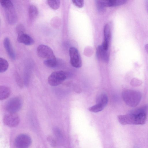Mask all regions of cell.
<instances>
[{"mask_svg":"<svg viewBox=\"0 0 148 148\" xmlns=\"http://www.w3.org/2000/svg\"><path fill=\"white\" fill-rule=\"evenodd\" d=\"M43 63L45 65L49 68L55 67L57 64L56 58L45 60L44 61Z\"/></svg>","mask_w":148,"mask_h":148,"instance_id":"19","label":"cell"},{"mask_svg":"<svg viewBox=\"0 0 148 148\" xmlns=\"http://www.w3.org/2000/svg\"><path fill=\"white\" fill-rule=\"evenodd\" d=\"M28 13L31 19L35 18L38 14V11L36 7L33 5H30L28 8Z\"/></svg>","mask_w":148,"mask_h":148,"instance_id":"16","label":"cell"},{"mask_svg":"<svg viewBox=\"0 0 148 148\" xmlns=\"http://www.w3.org/2000/svg\"><path fill=\"white\" fill-rule=\"evenodd\" d=\"M73 3L77 7L81 8L83 7L84 4V1L80 0H74L72 1Z\"/></svg>","mask_w":148,"mask_h":148,"instance_id":"26","label":"cell"},{"mask_svg":"<svg viewBox=\"0 0 148 148\" xmlns=\"http://www.w3.org/2000/svg\"><path fill=\"white\" fill-rule=\"evenodd\" d=\"M65 73L62 71L53 72L48 78L49 84L52 86H56L61 84L66 78Z\"/></svg>","mask_w":148,"mask_h":148,"instance_id":"5","label":"cell"},{"mask_svg":"<svg viewBox=\"0 0 148 148\" xmlns=\"http://www.w3.org/2000/svg\"><path fill=\"white\" fill-rule=\"evenodd\" d=\"M47 2L49 6L53 9L57 10L60 7V0H48Z\"/></svg>","mask_w":148,"mask_h":148,"instance_id":"21","label":"cell"},{"mask_svg":"<svg viewBox=\"0 0 148 148\" xmlns=\"http://www.w3.org/2000/svg\"><path fill=\"white\" fill-rule=\"evenodd\" d=\"M104 7H112L123 5L127 2L126 0H100Z\"/></svg>","mask_w":148,"mask_h":148,"instance_id":"14","label":"cell"},{"mask_svg":"<svg viewBox=\"0 0 148 148\" xmlns=\"http://www.w3.org/2000/svg\"><path fill=\"white\" fill-rule=\"evenodd\" d=\"M24 30L23 26L21 24L18 25L16 28V31L18 35L24 33Z\"/></svg>","mask_w":148,"mask_h":148,"instance_id":"27","label":"cell"},{"mask_svg":"<svg viewBox=\"0 0 148 148\" xmlns=\"http://www.w3.org/2000/svg\"><path fill=\"white\" fill-rule=\"evenodd\" d=\"M10 93V88L5 86H0V100H3L8 98Z\"/></svg>","mask_w":148,"mask_h":148,"instance_id":"15","label":"cell"},{"mask_svg":"<svg viewBox=\"0 0 148 148\" xmlns=\"http://www.w3.org/2000/svg\"><path fill=\"white\" fill-rule=\"evenodd\" d=\"M3 121L4 124L8 127H14L18 125L20 118L16 113H9L4 115Z\"/></svg>","mask_w":148,"mask_h":148,"instance_id":"9","label":"cell"},{"mask_svg":"<svg viewBox=\"0 0 148 148\" xmlns=\"http://www.w3.org/2000/svg\"><path fill=\"white\" fill-rule=\"evenodd\" d=\"M17 40L26 45H31L34 43V40L29 35L24 33L18 35Z\"/></svg>","mask_w":148,"mask_h":148,"instance_id":"12","label":"cell"},{"mask_svg":"<svg viewBox=\"0 0 148 148\" xmlns=\"http://www.w3.org/2000/svg\"><path fill=\"white\" fill-rule=\"evenodd\" d=\"M30 137L25 134L18 135L14 140V145L17 148H28L32 144Z\"/></svg>","mask_w":148,"mask_h":148,"instance_id":"6","label":"cell"},{"mask_svg":"<svg viewBox=\"0 0 148 148\" xmlns=\"http://www.w3.org/2000/svg\"><path fill=\"white\" fill-rule=\"evenodd\" d=\"M14 77L16 82L18 86L21 88H23L24 86L23 82L20 75L18 73L16 72L14 73Z\"/></svg>","mask_w":148,"mask_h":148,"instance_id":"22","label":"cell"},{"mask_svg":"<svg viewBox=\"0 0 148 148\" xmlns=\"http://www.w3.org/2000/svg\"><path fill=\"white\" fill-rule=\"evenodd\" d=\"M37 52L38 56L40 58L46 60L56 58L51 48L45 45H39L37 48Z\"/></svg>","mask_w":148,"mask_h":148,"instance_id":"7","label":"cell"},{"mask_svg":"<svg viewBox=\"0 0 148 148\" xmlns=\"http://www.w3.org/2000/svg\"><path fill=\"white\" fill-rule=\"evenodd\" d=\"M3 45L10 58L13 60H15V53L11 45L10 40L8 38L6 37L4 38L3 40Z\"/></svg>","mask_w":148,"mask_h":148,"instance_id":"13","label":"cell"},{"mask_svg":"<svg viewBox=\"0 0 148 148\" xmlns=\"http://www.w3.org/2000/svg\"><path fill=\"white\" fill-rule=\"evenodd\" d=\"M142 81L137 78H134L132 79L130 82L131 85L134 86H138L142 84Z\"/></svg>","mask_w":148,"mask_h":148,"instance_id":"24","label":"cell"},{"mask_svg":"<svg viewBox=\"0 0 148 148\" xmlns=\"http://www.w3.org/2000/svg\"><path fill=\"white\" fill-rule=\"evenodd\" d=\"M108 102V97L107 95L104 93L100 95L97 100V103L102 105L104 107L107 105Z\"/></svg>","mask_w":148,"mask_h":148,"instance_id":"17","label":"cell"},{"mask_svg":"<svg viewBox=\"0 0 148 148\" xmlns=\"http://www.w3.org/2000/svg\"><path fill=\"white\" fill-rule=\"evenodd\" d=\"M0 2L5 10L9 23L11 24L15 23L17 21V18L12 2L9 0H1Z\"/></svg>","mask_w":148,"mask_h":148,"instance_id":"3","label":"cell"},{"mask_svg":"<svg viewBox=\"0 0 148 148\" xmlns=\"http://www.w3.org/2000/svg\"><path fill=\"white\" fill-rule=\"evenodd\" d=\"M97 56L98 59L105 63H108L109 60V54L108 50H105L102 45L99 46L97 49Z\"/></svg>","mask_w":148,"mask_h":148,"instance_id":"11","label":"cell"},{"mask_svg":"<svg viewBox=\"0 0 148 148\" xmlns=\"http://www.w3.org/2000/svg\"><path fill=\"white\" fill-rule=\"evenodd\" d=\"M122 99L124 102L129 106L135 107L140 103L141 99V94L135 90L126 89L122 93Z\"/></svg>","mask_w":148,"mask_h":148,"instance_id":"2","label":"cell"},{"mask_svg":"<svg viewBox=\"0 0 148 148\" xmlns=\"http://www.w3.org/2000/svg\"><path fill=\"white\" fill-rule=\"evenodd\" d=\"M147 107L144 106L125 115L118 116V119L122 125H143L147 119Z\"/></svg>","mask_w":148,"mask_h":148,"instance_id":"1","label":"cell"},{"mask_svg":"<svg viewBox=\"0 0 148 148\" xmlns=\"http://www.w3.org/2000/svg\"><path fill=\"white\" fill-rule=\"evenodd\" d=\"M145 49L146 51L148 53V44H146L145 46Z\"/></svg>","mask_w":148,"mask_h":148,"instance_id":"28","label":"cell"},{"mask_svg":"<svg viewBox=\"0 0 148 148\" xmlns=\"http://www.w3.org/2000/svg\"><path fill=\"white\" fill-rule=\"evenodd\" d=\"M9 64L7 61L1 58H0V72L3 73L8 69Z\"/></svg>","mask_w":148,"mask_h":148,"instance_id":"18","label":"cell"},{"mask_svg":"<svg viewBox=\"0 0 148 148\" xmlns=\"http://www.w3.org/2000/svg\"><path fill=\"white\" fill-rule=\"evenodd\" d=\"M47 140L50 145L53 147H55L57 145V142L55 138L51 136H49L47 138Z\"/></svg>","mask_w":148,"mask_h":148,"instance_id":"23","label":"cell"},{"mask_svg":"<svg viewBox=\"0 0 148 148\" xmlns=\"http://www.w3.org/2000/svg\"><path fill=\"white\" fill-rule=\"evenodd\" d=\"M104 42L102 44L104 49L108 50L111 37V24L110 22L106 24L104 28Z\"/></svg>","mask_w":148,"mask_h":148,"instance_id":"10","label":"cell"},{"mask_svg":"<svg viewBox=\"0 0 148 148\" xmlns=\"http://www.w3.org/2000/svg\"><path fill=\"white\" fill-rule=\"evenodd\" d=\"M146 8L147 10V11H148V1H147V2L146 3Z\"/></svg>","mask_w":148,"mask_h":148,"instance_id":"29","label":"cell"},{"mask_svg":"<svg viewBox=\"0 0 148 148\" xmlns=\"http://www.w3.org/2000/svg\"><path fill=\"white\" fill-rule=\"evenodd\" d=\"M69 53L71 65L75 68L81 67L82 66V61L77 49L74 47H70L69 49Z\"/></svg>","mask_w":148,"mask_h":148,"instance_id":"8","label":"cell"},{"mask_svg":"<svg viewBox=\"0 0 148 148\" xmlns=\"http://www.w3.org/2000/svg\"><path fill=\"white\" fill-rule=\"evenodd\" d=\"M104 107L101 104L97 103L95 105L90 107L89 110L93 112H98L101 111L103 110Z\"/></svg>","mask_w":148,"mask_h":148,"instance_id":"20","label":"cell"},{"mask_svg":"<svg viewBox=\"0 0 148 148\" xmlns=\"http://www.w3.org/2000/svg\"><path fill=\"white\" fill-rule=\"evenodd\" d=\"M96 3L97 5V9L98 11L102 12H104L105 10V7L101 4L100 0H96Z\"/></svg>","mask_w":148,"mask_h":148,"instance_id":"25","label":"cell"},{"mask_svg":"<svg viewBox=\"0 0 148 148\" xmlns=\"http://www.w3.org/2000/svg\"><path fill=\"white\" fill-rule=\"evenodd\" d=\"M23 103L22 98L16 96L9 99L5 106V110L9 113H16L21 108Z\"/></svg>","mask_w":148,"mask_h":148,"instance_id":"4","label":"cell"}]
</instances>
